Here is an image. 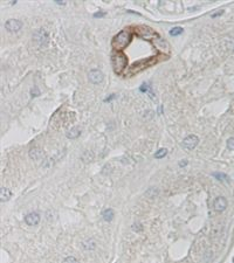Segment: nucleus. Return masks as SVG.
Here are the masks:
<instances>
[{
	"label": "nucleus",
	"instance_id": "15",
	"mask_svg": "<svg viewBox=\"0 0 234 263\" xmlns=\"http://www.w3.org/2000/svg\"><path fill=\"white\" fill-rule=\"evenodd\" d=\"M29 156L31 158L33 159H35V160H38L40 157H42V151L39 148V147H34L31 150V152H29Z\"/></svg>",
	"mask_w": 234,
	"mask_h": 263
},
{
	"label": "nucleus",
	"instance_id": "16",
	"mask_svg": "<svg viewBox=\"0 0 234 263\" xmlns=\"http://www.w3.org/2000/svg\"><path fill=\"white\" fill-rule=\"evenodd\" d=\"M183 32H184L183 27L177 26V27H173V28H172V29L170 31V35H171V36H178V35H180Z\"/></svg>",
	"mask_w": 234,
	"mask_h": 263
},
{
	"label": "nucleus",
	"instance_id": "4",
	"mask_svg": "<svg viewBox=\"0 0 234 263\" xmlns=\"http://www.w3.org/2000/svg\"><path fill=\"white\" fill-rule=\"evenodd\" d=\"M135 34L138 38H142L144 40H153L155 38L159 39V35H158L157 32L155 31V29H152L149 26H144V25L137 26L136 29H135Z\"/></svg>",
	"mask_w": 234,
	"mask_h": 263
},
{
	"label": "nucleus",
	"instance_id": "23",
	"mask_svg": "<svg viewBox=\"0 0 234 263\" xmlns=\"http://www.w3.org/2000/svg\"><path fill=\"white\" fill-rule=\"evenodd\" d=\"M223 13V11H219V12H217V13H213L211 17H212V18H215V17H219V15H221Z\"/></svg>",
	"mask_w": 234,
	"mask_h": 263
},
{
	"label": "nucleus",
	"instance_id": "17",
	"mask_svg": "<svg viewBox=\"0 0 234 263\" xmlns=\"http://www.w3.org/2000/svg\"><path fill=\"white\" fill-rule=\"evenodd\" d=\"M166 154H168V150H166V148H159V150L155 153V158H156V159H162V158L165 157Z\"/></svg>",
	"mask_w": 234,
	"mask_h": 263
},
{
	"label": "nucleus",
	"instance_id": "20",
	"mask_svg": "<svg viewBox=\"0 0 234 263\" xmlns=\"http://www.w3.org/2000/svg\"><path fill=\"white\" fill-rule=\"evenodd\" d=\"M227 147H228L229 150H234V137L233 138H229V139L227 140Z\"/></svg>",
	"mask_w": 234,
	"mask_h": 263
},
{
	"label": "nucleus",
	"instance_id": "21",
	"mask_svg": "<svg viewBox=\"0 0 234 263\" xmlns=\"http://www.w3.org/2000/svg\"><path fill=\"white\" fill-rule=\"evenodd\" d=\"M104 15H106L104 12H96L95 14H94V18H103Z\"/></svg>",
	"mask_w": 234,
	"mask_h": 263
},
{
	"label": "nucleus",
	"instance_id": "18",
	"mask_svg": "<svg viewBox=\"0 0 234 263\" xmlns=\"http://www.w3.org/2000/svg\"><path fill=\"white\" fill-rule=\"evenodd\" d=\"M62 263H79V261L75 258L74 256H69V257L64 258L63 262H62Z\"/></svg>",
	"mask_w": 234,
	"mask_h": 263
},
{
	"label": "nucleus",
	"instance_id": "3",
	"mask_svg": "<svg viewBox=\"0 0 234 263\" xmlns=\"http://www.w3.org/2000/svg\"><path fill=\"white\" fill-rule=\"evenodd\" d=\"M158 62L157 60V56L155 57H148V59H143V60H138L137 62H135L131 67H130V72H129V75H134V74L140 73L142 70H144L145 68H149L151 67L152 64Z\"/></svg>",
	"mask_w": 234,
	"mask_h": 263
},
{
	"label": "nucleus",
	"instance_id": "11",
	"mask_svg": "<svg viewBox=\"0 0 234 263\" xmlns=\"http://www.w3.org/2000/svg\"><path fill=\"white\" fill-rule=\"evenodd\" d=\"M11 197L12 193L10 189L6 188V187H1V189H0V200H1V202H5V201L10 200Z\"/></svg>",
	"mask_w": 234,
	"mask_h": 263
},
{
	"label": "nucleus",
	"instance_id": "12",
	"mask_svg": "<svg viewBox=\"0 0 234 263\" xmlns=\"http://www.w3.org/2000/svg\"><path fill=\"white\" fill-rule=\"evenodd\" d=\"M114 216H115V213H114V210L111 209V208H106V209L102 212V218L106 222H110L114 219Z\"/></svg>",
	"mask_w": 234,
	"mask_h": 263
},
{
	"label": "nucleus",
	"instance_id": "10",
	"mask_svg": "<svg viewBox=\"0 0 234 263\" xmlns=\"http://www.w3.org/2000/svg\"><path fill=\"white\" fill-rule=\"evenodd\" d=\"M213 207L217 212H223L227 207V200L223 197H218L213 202Z\"/></svg>",
	"mask_w": 234,
	"mask_h": 263
},
{
	"label": "nucleus",
	"instance_id": "1",
	"mask_svg": "<svg viewBox=\"0 0 234 263\" xmlns=\"http://www.w3.org/2000/svg\"><path fill=\"white\" fill-rule=\"evenodd\" d=\"M132 32L130 29H123L115 35L111 41V46L115 49V52H122L124 48H127L132 40Z\"/></svg>",
	"mask_w": 234,
	"mask_h": 263
},
{
	"label": "nucleus",
	"instance_id": "13",
	"mask_svg": "<svg viewBox=\"0 0 234 263\" xmlns=\"http://www.w3.org/2000/svg\"><path fill=\"white\" fill-rule=\"evenodd\" d=\"M213 177L217 179V180L221 181V182H228V181H229L228 176L223 173V172H214V173H213Z\"/></svg>",
	"mask_w": 234,
	"mask_h": 263
},
{
	"label": "nucleus",
	"instance_id": "5",
	"mask_svg": "<svg viewBox=\"0 0 234 263\" xmlns=\"http://www.w3.org/2000/svg\"><path fill=\"white\" fill-rule=\"evenodd\" d=\"M198 143H199V138L196 135H190L183 140L181 146L184 147V150H186V151H191L198 145Z\"/></svg>",
	"mask_w": 234,
	"mask_h": 263
},
{
	"label": "nucleus",
	"instance_id": "22",
	"mask_svg": "<svg viewBox=\"0 0 234 263\" xmlns=\"http://www.w3.org/2000/svg\"><path fill=\"white\" fill-rule=\"evenodd\" d=\"M114 98H116V95L115 94H111L109 97H106V99H104V102H110V101H112Z\"/></svg>",
	"mask_w": 234,
	"mask_h": 263
},
{
	"label": "nucleus",
	"instance_id": "7",
	"mask_svg": "<svg viewBox=\"0 0 234 263\" xmlns=\"http://www.w3.org/2000/svg\"><path fill=\"white\" fill-rule=\"evenodd\" d=\"M88 76H89V81L93 84H98L103 81V73L100 69H96V68L91 69L88 74Z\"/></svg>",
	"mask_w": 234,
	"mask_h": 263
},
{
	"label": "nucleus",
	"instance_id": "19",
	"mask_svg": "<svg viewBox=\"0 0 234 263\" xmlns=\"http://www.w3.org/2000/svg\"><path fill=\"white\" fill-rule=\"evenodd\" d=\"M139 90L142 91V93H146V91H149L150 90V87L148 83H144L140 85V88H139Z\"/></svg>",
	"mask_w": 234,
	"mask_h": 263
},
{
	"label": "nucleus",
	"instance_id": "6",
	"mask_svg": "<svg viewBox=\"0 0 234 263\" xmlns=\"http://www.w3.org/2000/svg\"><path fill=\"white\" fill-rule=\"evenodd\" d=\"M5 28L8 32H19L22 28V22L18 19H10L5 22Z\"/></svg>",
	"mask_w": 234,
	"mask_h": 263
},
{
	"label": "nucleus",
	"instance_id": "24",
	"mask_svg": "<svg viewBox=\"0 0 234 263\" xmlns=\"http://www.w3.org/2000/svg\"><path fill=\"white\" fill-rule=\"evenodd\" d=\"M186 165H187V160H185V159L181 160L180 163H179V166H181V167H183V166H186Z\"/></svg>",
	"mask_w": 234,
	"mask_h": 263
},
{
	"label": "nucleus",
	"instance_id": "14",
	"mask_svg": "<svg viewBox=\"0 0 234 263\" xmlns=\"http://www.w3.org/2000/svg\"><path fill=\"white\" fill-rule=\"evenodd\" d=\"M80 133H81V131H80L79 127H72V129L67 132V137L70 138V139H75V138H77V137L80 136Z\"/></svg>",
	"mask_w": 234,
	"mask_h": 263
},
{
	"label": "nucleus",
	"instance_id": "9",
	"mask_svg": "<svg viewBox=\"0 0 234 263\" xmlns=\"http://www.w3.org/2000/svg\"><path fill=\"white\" fill-rule=\"evenodd\" d=\"M25 222L28 225V226H36L39 222H40V215L35 212L32 213H28L26 216H25Z\"/></svg>",
	"mask_w": 234,
	"mask_h": 263
},
{
	"label": "nucleus",
	"instance_id": "2",
	"mask_svg": "<svg viewBox=\"0 0 234 263\" xmlns=\"http://www.w3.org/2000/svg\"><path fill=\"white\" fill-rule=\"evenodd\" d=\"M111 66L115 74L122 75L128 67V57L123 52H114L111 55Z\"/></svg>",
	"mask_w": 234,
	"mask_h": 263
},
{
	"label": "nucleus",
	"instance_id": "8",
	"mask_svg": "<svg viewBox=\"0 0 234 263\" xmlns=\"http://www.w3.org/2000/svg\"><path fill=\"white\" fill-rule=\"evenodd\" d=\"M34 39L39 42L41 46H46L48 43V41H49V35H48V33L45 29H39V31L35 32Z\"/></svg>",
	"mask_w": 234,
	"mask_h": 263
}]
</instances>
